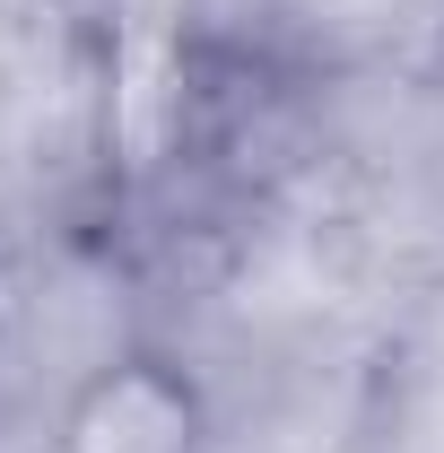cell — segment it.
<instances>
[{
  "label": "cell",
  "mask_w": 444,
  "mask_h": 453,
  "mask_svg": "<svg viewBox=\"0 0 444 453\" xmlns=\"http://www.w3.org/2000/svg\"><path fill=\"white\" fill-rule=\"evenodd\" d=\"M53 453H226L210 375L166 340H113L61 393Z\"/></svg>",
  "instance_id": "6da1fadb"
}]
</instances>
